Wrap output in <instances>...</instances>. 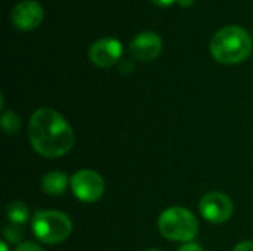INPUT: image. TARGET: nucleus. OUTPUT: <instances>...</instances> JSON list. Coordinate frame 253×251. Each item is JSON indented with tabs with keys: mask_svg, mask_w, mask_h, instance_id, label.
<instances>
[{
	"mask_svg": "<svg viewBox=\"0 0 253 251\" xmlns=\"http://www.w3.org/2000/svg\"><path fill=\"white\" fill-rule=\"evenodd\" d=\"M33 149L46 158L65 155L74 145V132L68 121L52 108L37 109L28 121Z\"/></svg>",
	"mask_w": 253,
	"mask_h": 251,
	"instance_id": "f257e3e1",
	"label": "nucleus"
},
{
	"mask_svg": "<svg viewBox=\"0 0 253 251\" xmlns=\"http://www.w3.org/2000/svg\"><path fill=\"white\" fill-rule=\"evenodd\" d=\"M252 44L253 40L245 28L227 25L211 40V53L221 64H239L251 55Z\"/></svg>",
	"mask_w": 253,
	"mask_h": 251,
	"instance_id": "f03ea898",
	"label": "nucleus"
},
{
	"mask_svg": "<svg viewBox=\"0 0 253 251\" xmlns=\"http://www.w3.org/2000/svg\"><path fill=\"white\" fill-rule=\"evenodd\" d=\"M157 223L160 234L170 241L190 243L199 234L197 217L184 207H170L165 210Z\"/></svg>",
	"mask_w": 253,
	"mask_h": 251,
	"instance_id": "7ed1b4c3",
	"label": "nucleus"
},
{
	"mask_svg": "<svg viewBox=\"0 0 253 251\" xmlns=\"http://www.w3.org/2000/svg\"><path fill=\"white\" fill-rule=\"evenodd\" d=\"M31 226L36 238L50 246L65 241L73 232L71 219L65 213L56 210H44L36 213Z\"/></svg>",
	"mask_w": 253,
	"mask_h": 251,
	"instance_id": "20e7f679",
	"label": "nucleus"
},
{
	"mask_svg": "<svg viewBox=\"0 0 253 251\" xmlns=\"http://www.w3.org/2000/svg\"><path fill=\"white\" fill-rule=\"evenodd\" d=\"M71 191L83 203L98 201L105 191L104 179L93 170H80L71 178Z\"/></svg>",
	"mask_w": 253,
	"mask_h": 251,
	"instance_id": "39448f33",
	"label": "nucleus"
},
{
	"mask_svg": "<svg viewBox=\"0 0 253 251\" xmlns=\"http://www.w3.org/2000/svg\"><path fill=\"white\" fill-rule=\"evenodd\" d=\"M200 213L202 216L212 223H224L233 215V201L222 192H208L200 200Z\"/></svg>",
	"mask_w": 253,
	"mask_h": 251,
	"instance_id": "423d86ee",
	"label": "nucleus"
},
{
	"mask_svg": "<svg viewBox=\"0 0 253 251\" xmlns=\"http://www.w3.org/2000/svg\"><path fill=\"white\" fill-rule=\"evenodd\" d=\"M44 16L42 4L36 0H22L12 9L10 19L13 25L22 31H30L37 28Z\"/></svg>",
	"mask_w": 253,
	"mask_h": 251,
	"instance_id": "0eeeda50",
	"label": "nucleus"
},
{
	"mask_svg": "<svg viewBox=\"0 0 253 251\" xmlns=\"http://www.w3.org/2000/svg\"><path fill=\"white\" fill-rule=\"evenodd\" d=\"M123 53L122 43L113 37H104L96 40L89 49V58L92 64L99 68H108L114 65Z\"/></svg>",
	"mask_w": 253,
	"mask_h": 251,
	"instance_id": "6e6552de",
	"label": "nucleus"
},
{
	"mask_svg": "<svg viewBox=\"0 0 253 251\" xmlns=\"http://www.w3.org/2000/svg\"><path fill=\"white\" fill-rule=\"evenodd\" d=\"M163 49L162 37L153 31H144L133 37L130 41V53L136 61L150 62L156 59Z\"/></svg>",
	"mask_w": 253,
	"mask_h": 251,
	"instance_id": "1a4fd4ad",
	"label": "nucleus"
},
{
	"mask_svg": "<svg viewBox=\"0 0 253 251\" xmlns=\"http://www.w3.org/2000/svg\"><path fill=\"white\" fill-rule=\"evenodd\" d=\"M68 183H70V179H68V176L65 173H62V172H50L43 178L42 189L47 195L58 197V195H62L67 191Z\"/></svg>",
	"mask_w": 253,
	"mask_h": 251,
	"instance_id": "9d476101",
	"label": "nucleus"
},
{
	"mask_svg": "<svg viewBox=\"0 0 253 251\" xmlns=\"http://www.w3.org/2000/svg\"><path fill=\"white\" fill-rule=\"evenodd\" d=\"M6 216H7V222L10 223H16V225H24L30 216L28 207L21 203V201H13L9 203L6 207Z\"/></svg>",
	"mask_w": 253,
	"mask_h": 251,
	"instance_id": "9b49d317",
	"label": "nucleus"
},
{
	"mask_svg": "<svg viewBox=\"0 0 253 251\" xmlns=\"http://www.w3.org/2000/svg\"><path fill=\"white\" fill-rule=\"evenodd\" d=\"M1 127L7 135H15L21 129V118L13 111H6L1 115Z\"/></svg>",
	"mask_w": 253,
	"mask_h": 251,
	"instance_id": "f8f14e48",
	"label": "nucleus"
},
{
	"mask_svg": "<svg viewBox=\"0 0 253 251\" xmlns=\"http://www.w3.org/2000/svg\"><path fill=\"white\" fill-rule=\"evenodd\" d=\"M3 235L7 241L10 243H18L21 241L22 235H24V229L22 225H16V223H10L7 222L6 226L3 228Z\"/></svg>",
	"mask_w": 253,
	"mask_h": 251,
	"instance_id": "ddd939ff",
	"label": "nucleus"
},
{
	"mask_svg": "<svg viewBox=\"0 0 253 251\" xmlns=\"http://www.w3.org/2000/svg\"><path fill=\"white\" fill-rule=\"evenodd\" d=\"M15 251H44L40 246H37L36 243H31V241H25V243H21L16 250Z\"/></svg>",
	"mask_w": 253,
	"mask_h": 251,
	"instance_id": "4468645a",
	"label": "nucleus"
},
{
	"mask_svg": "<svg viewBox=\"0 0 253 251\" xmlns=\"http://www.w3.org/2000/svg\"><path fill=\"white\" fill-rule=\"evenodd\" d=\"M178 251H203V249L199 246V244H194V243H187L184 244Z\"/></svg>",
	"mask_w": 253,
	"mask_h": 251,
	"instance_id": "2eb2a0df",
	"label": "nucleus"
},
{
	"mask_svg": "<svg viewBox=\"0 0 253 251\" xmlns=\"http://www.w3.org/2000/svg\"><path fill=\"white\" fill-rule=\"evenodd\" d=\"M234 251H253V243L252 241H245V243H240L239 246H236Z\"/></svg>",
	"mask_w": 253,
	"mask_h": 251,
	"instance_id": "dca6fc26",
	"label": "nucleus"
},
{
	"mask_svg": "<svg viewBox=\"0 0 253 251\" xmlns=\"http://www.w3.org/2000/svg\"><path fill=\"white\" fill-rule=\"evenodd\" d=\"M154 4H157V6H160V7H166V6H170L173 1H176V0H151Z\"/></svg>",
	"mask_w": 253,
	"mask_h": 251,
	"instance_id": "f3484780",
	"label": "nucleus"
},
{
	"mask_svg": "<svg viewBox=\"0 0 253 251\" xmlns=\"http://www.w3.org/2000/svg\"><path fill=\"white\" fill-rule=\"evenodd\" d=\"M182 7H190L193 3H194V0H176Z\"/></svg>",
	"mask_w": 253,
	"mask_h": 251,
	"instance_id": "a211bd4d",
	"label": "nucleus"
},
{
	"mask_svg": "<svg viewBox=\"0 0 253 251\" xmlns=\"http://www.w3.org/2000/svg\"><path fill=\"white\" fill-rule=\"evenodd\" d=\"M1 251H7V246H6L4 241H1Z\"/></svg>",
	"mask_w": 253,
	"mask_h": 251,
	"instance_id": "6ab92c4d",
	"label": "nucleus"
},
{
	"mask_svg": "<svg viewBox=\"0 0 253 251\" xmlns=\"http://www.w3.org/2000/svg\"><path fill=\"white\" fill-rule=\"evenodd\" d=\"M148 251H160V250H148Z\"/></svg>",
	"mask_w": 253,
	"mask_h": 251,
	"instance_id": "aec40b11",
	"label": "nucleus"
},
{
	"mask_svg": "<svg viewBox=\"0 0 253 251\" xmlns=\"http://www.w3.org/2000/svg\"><path fill=\"white\" fill-rule=\"evenodd\" d=\"M252 38H253V37H252Z\"/></svg>",
	"mask_w": 253,
	"mask_h": 251,
	"instance_id": "412c9836",
	"label": "nucleus"
}]
</instances>
